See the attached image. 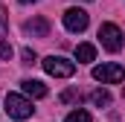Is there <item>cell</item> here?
Returning a JSON list of instances; mask_svg holds the SVG:
<instances>
[{"instance_id": "9", "label": "cell", "mask_w": 125, "mask_h": 122, "mask_svg": "<svg viewBox=\"0 0 125 122\" xmlns=\"http://www.w3.org/2000/svg\"><path fill=\"white\" fill-rule=\"evenodd\" d=\"M90 102H93L96 108H108V105H111V93L105 90V87H99V90L90 93Z\"/></svg>"}, {"instance_id": "1", "label": "cell", "mask_w": 125, "mask_h": 122, "mask_svg": "<svg viewBox=\"0 0 125 122\" xmlns=\"http://www.w3.org/2000/svg\"><path fill=\"white\" fill-rule=\"evenodd\" d=\"M6 111H9L12 119H29L35 108H32V102L26 96H21V93H6Z\"/></svg>"}, {"instance_id": "13", "label": "cell", "mask_w": 125, "mask_h": 122, "mask_svg": "<svg viewBox=\"0 0 125 122\" xmlns=\"http://www.w3.org/2000/svg\"><path fill=\"white\" fill-rule=\"evenodd\" d=\"M21 55H23V64H35V58H38V55H35L32 50H23Z\"/></svg>"}, {"instance_id": "2", "label": "cell", "mask_w": 125, "mask_h": 122, "mask_svg": "<svg viewBox=\"0 0 125 122\" xmlns=\"http://www.w3.org/2000/svg\"><path fill=\"white\" fill-rule=\"evenodd\" d=\"M41 64H44V70H47L50 76H55V79H70V76L76 73V64L61 58V55H47Z\"/></svg>"}, {"instance_id": "4", "label": "cell", "mask_w": 125, "mask_h": 122, "mask_svg": "<svg viewBox=\"0 0 125 122\" xmlns=\"http://www.w3.org/2000/svg\"><path fill=\"white\" fill-rule=\"evenodd\" d=\"M93 79L102 84H119L125 79V67L122 64H99V67H93Z\"/></svg>"}, {"instance_id": "5", "label": "cell", "mask_w": 125, "mask_h": 122, "mask_svg": "<svg viewBox=\"0 0 125 122\" xmlns=\"http://www.w3.org/2000/svg\"><path fill=\"white\" fill-rule=\"evenodd\" d=\"M87 20H90V18H87L84 9H76V6H73V9L64 12V26L70 32H84L87 29Z\"/></svg>"}, {"instance_id": "8", "label": "cell", "mask_w": 125, "mask_h": 122, "mask_svg": "<svg viewBox=\"0 0 125 122\" xmlns=\"http://www.w3.org/2000/svg\"><path fill=\"white\" fill-rule=\"evenodd\" d=\"M76 58L82 61V64L93 61L96 58V47H93V44H79V47H76Z\"/></svg>"}, {"instance_id": "14", "label": "cell", "mask_w": 125, "mask_h": 122, "mask_svg": "<svg viewBox=\"0 0 125 122\" xmlns=\"http://www.w3.org/2000/svg\"><path fill=\"white\" fill-rule=\"evenodd\" d=\"M3 32H6V12L0 9V35H3Z\"/></svg>"}, {"instance_id": "15", "label": "cell", "mask_w": 125, "mask_h": 122, "mask_svg": "<svg viewBox=\"0 0 125 122\" xmlns=\"http://www.w3.org/2000/svg\"><path fill=\"white\" fill-rule=\"evenodd\" d=\"M18 3H23V6H26V3H38V0H18Z\"/></svg>"}, {"instance_id": "12", "label": "cell", "mask_w": 125, "mask_h": 122, "mask_svg": "<svg viewBox=\"0 0 125 122\" xmlns=\"http://www.w3.org/2000/svg\"><path fill=\"white\" fill-rule=\"evenodd\" d=\"M0 58H12V47L6 41H0Z\"/></svg>"}, {"instance_id": "7", "label": "cell", "mask_w": 125, "mask_h": 122, "mask_svg": "<svg viewBox=\"0 0 125 122\" xmlns=\"http://www.w3.org/2000/svg\"><path fill=\"white\" fill-rule=\"evenodd\" d=\"M21 87H23V93L32 96V99H44V96H47V84H44V81H38V79H23V81H21Z\"/></svg>"}, {"instance_id": "3", "label": "cell", "mask_w": 125, "mask_h": 122, "mask_svg": "<svg viewBox=\"0 0 125 122\" xmlns=\"http://www.w3.org/2000/svg\"><path fill=\"white\" fill-rule=\"evenodd\" d=\"M99 41H102V47L108 50V52H119L122 50V32L116 23H102L99 26Z\"/></svg>"}, {"instance_id": "6", "label": "cell", "mask_w": 125, "mask_h": 122, "mask_svg": "<svg viewBox=\"0 0 125 122\" xmlns=\"http://www.w3.org/2000/svg\"><path fill=\"white\" fill-rule=\"evenodd\" d=\"M23 29L29 32L32 38H47V35H50V20H47V18H32V20L23 23Z\"/></svg>"}, {"instance_id": "11", "label": "cell", "mask_w": 125, "mask_h": 122, "mask_svg": "<svg viewBox=\"0 0 125 122\" xmlns=\"http://www.w3.org/2000/svg\"><path fill=\"white\" fill-rule=\"evenodd\" d=\"M79 99H82V93H79V90H73V87L61 93V102H64V105H70V102H79Z\"/></svg>"}, {"instance_id": "10", "label": "cell", "mask_w": 125, "mask_h": 122, "mask_svg": "<svg viewBox=\"0 0 125 122\" xmlns=\"http://www.w3.org/2000/svg\"><path fill=\"white\" fill-rule=\"evenodd\" d=\"M64 122H90V113H87V111H73Z\"/></svg>"}]
</instances>
